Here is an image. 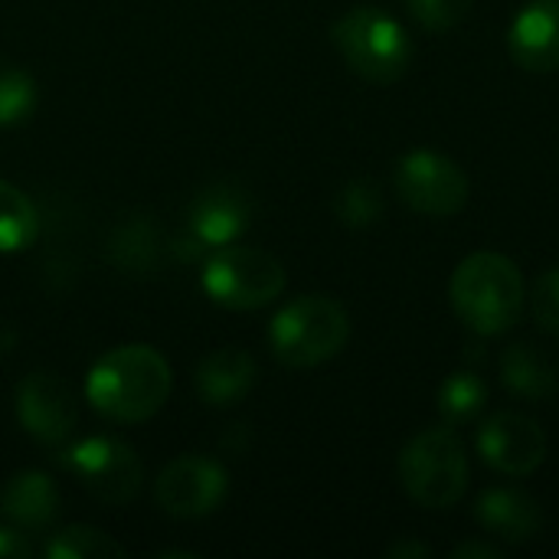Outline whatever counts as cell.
<instances>
[{
	"mask_svg": "<svg viewBox=\"0 0 559 559\" xmlns=\"http://www.w3.org/2000/svg\"><path fill=\"white\" fill-rule=\"evenodd\" d=\"M170 396V367L147 344L108 350L85 380V400L111 423H147Z\"/></svg>",
	"mask_w": 559,
	"mask_h": 559,
	"instance_id": "cell-1",
	"label": "cell"
},
{
	"mask_svg": "<svg viewBox=\"0 0 559 559\" xmlns=\"http://www.w3.org/2000/svg\"><path fill=\"white\" fill-rule=\"evenodd\" d=\"M449 301L459 321L478 337H501L521 321L527 292L518 262L501 252H475L452 272Z\"/></svg>",
	"mask_w": 559,
	"mask_h": 559,
	"instance_id": "cell-2",
	"label": "cell"
},
{
	"mask_svg": "<svg viewBox=\"0 0 559 559\" xmlns=\"http://www.w3.org/2000/svg\"><path fill=\"white\" fill-rule=\"evenodd\" d=\"M350 337V314L328 295L288 301L269 324V347L282 367L308 370L334 360Z\"/></svg>",
	"mask_w": 559,
	"mask_h": 559,
	"instance_id": "cell-3",
	"label": "cell"
},
{
	"mask_svg": "<svg viewBox=\"0 0 559 559\" xmlns=\"http://www.w3.org/2000/svg\"><path fill=\"white\" fill-rule=\"evenodd\" d=\"M331 43L341 59L367 82L390 85L406 75L413 62V39L406 26L380 7H354L331 26Z\"/></svg>",
	"mask_w": 559,
	"mask_h": 559,
	"instance_id": "cell-4",
	"label": "cell"
},
{
	"mask_svg": "<svg viewBox=\"0 0 559 559\" xmlns=\"http://www.w3.org/2000/svg\"><path fill=\"white\" fill-rule=\"evenodd\" d=\"M400 485L426 511H449L468 491V455L452 426L423 429L400 452Z\"/></svg>",
	"mask_w": 559,
	"mask_h": 559,
	"instance_id": "cell-5",
	"label": "cell"
},
{
	"mask_svg": "<svg viewBox=\"0 0 559 559\" xmlns=\"http://www.w3.org/2000/svg\"><path fill=\"white\" fill-rule=\"evenodd\" d=\"M285 265L252 246H216L203 265L206 295L233 311H255L285 292Z\"/></svg>",
	"mask_w": 559,
	"mask_h": 559,
	"instance_id": "cell-6",
	"label": "cell"
},
{
	"mask_svg": "<svg viewBox=\"0 0 559 559\" xmlns=\"http://www.w3.org/2000/svg\"><path fill=\"white\" fill-rule=\"evenodd\" d=\"M393 187L409 210L423 216H436V219L455 216L468 203L465 170L452 157L429 151V147L409 151L396 160Z\"/></svg>",
	"mask_w": 559,
	"mask_h": 559,
	"instance_id": "cell-7",
	"label": "cell"
},
{
	"mask_svg": "<svg viewBox=\"0 0 559 559\" xmlns=\"http://www.w3.org/2000/svg\"><path fill=\"white\" fill-rule=\"evenodd\" d=\"M66 462L75 472V478L85 485V491L111 508L128 504L141 491V481H144V468H141L134 449H128L124 442H118L111 436L82 439L69 452Z\"/></svg>",
	"mask_w": 559,
	"mask_h": 559,
	"instance_id": "cell-8",
	"label": "cell"
},
{
	"mask_svg": "<svg viewBox=\"0 0 559 559\" xmlns=\"http://www.w3.org/2000/svg\"><path fill=\"white\" fill-rule=\"evenodd\" d=\"M229 495V475L219 462L203 455L174 459L154 485L157 508L170 518H206L213 514Z\"/></svg>",
	"mask_w": 559,
	"mask_h": 559,
	"instance_id": "cell-9",
	"label": "cell"
},
{
	"mask_svg": "<svg viewBox=\"0 0 559 559\" xmlns=\"http://www.w3.org/2000/svg\"><path fill=\"white\" fill-rule=\"evenodd\" d=\"M475 449L488 468L508 478L534 475L547 459V436L537 419L524 413H495L481 423L475 436Z\"/></svg>",
	"mask_w": 559,
	"mask_h": 559,
	"instance_id": "cell-10",
	"label": "cell"
},
{
	"mask_svg": "<svg viewBox=\"0 0 559 559\" xmlns=\"http://www.w3.org/2000/svg\"><path fill=\"white\" fill-rule=\"evenodd\" d=\"M16 419L36 442L59 445L72 436L79 406L62 377L36 370L16 386Z\"/></svg>",
	"mask_w": 559,
	"mask_h": 559,
	"instance_id": "cell-11",
	"label": "cell"
},
{
	"mask_svg": "<svg viewBox=\"0 0 559 559\" xmlns=\"http://www.w3.org/2000/svg\"><path fill=\"white\" fill-rule=\"evenodd\" d=\"M508 52L527 72H559V0H527L518 10Z\"/></svg>",
	"mask_w": 559,
	"mask_h": 559,
	"instance_id": "cell-12",
	"label": "cell"
},
{
	"mask_svg": "<svg viewBox=\"0 0 559 559\" xmlns=\"http://www.w3.org/2000/svg\"><path fill=\"white\" fill-rule=\"evenodd\" d=\"M475 524L504 544H527L537 537L544 518L531 495L518 488H488L475 501Z\"/></svg>",
	"mask_w": 559,
	"mask_h": 559,
	"instance_id": "cell-13",
	"label": "cell"
},
{
	"mask_svg": "<svg viewBox=\"0 0 559 559\" xmlns=\"http://www.w3.org/2000/svg\"><path fill=\"white\" fill-rule=\"evenodd\" d=\"M249 226V203L236 187H210L190 206V229L200 246H229Z\"/></svg>",
	"mask_w": 559,
	"mask_h": 559,
	"instance_id": "cell-14",
	"label": "cell"
},
{
	"mask_svg": "<svg viewBox=\"0 0 559 559\" xmlns=\"http://www.w3.org/2000/svg\"><path fill=\"white\" fill-rule=\"evenodd\" d=\"M59 491L43 472H20L0 491V514L20 531H43L52 524Z\"/></svg>",
	"mask_w": 559,
	"mask_h": 559,
	"instance_id": "cell-15",
	"label": "cell"
},
{
	"mask_svg": "<svg viewBox=\"0 0 559 559\" xmlns=\"http://www.w3.org/2000/svg\"><path fill=\"white\" fill-rule=\"evenodd\" d=\"M255 383V360L239 347H223L197 367V393L210 406L239 403Z\"/></svg>",
	"mask_w": 559,
	"mask_h": 559,
	"instance_id": "cell-16",
	"label": "cell"
},
{
	"mask_svg": "<svg viewBox=\"0 0 559 559\" xmlns=\"http://www.w3.org/2000/svg\"><path fill=\"white\" fill-rule=\"evenodd\" d=\"M501 383L521 400L544 403L557 396L559 377L557 367L540 350H534L531 344H511L501 354Z\"/></svg>",
	"mask_w": 559,
	"mask_h": 559,
	"instance_id": "cell-17",
	"label": "cell"
},
{
	"mask_svg": "<svg viewBox=\"0 0 559 559\" xmlns=\"http://www.w3.org/2000/svg\"><path fill=\"white\" fill-rule=\"evenodd\" d=\"M39 236V213L33 200L13 183L0 180V252H23Z\"/></svg>",
	"mask_w": 559,
	"mask_h": 559,
	"instance_id": "cell-18",
	"label": "cell"
},
{
	"mask_svg": "<svg viewBox=\"0 0 559 559\" xmlns=\"http://www.w3.org/2000/svg\"><path fill=\"white\" fill-rule=\"evenodd\" d=\"M488 403V383L475 370H459L452 373L442 390H439V413L445 426H465L481 416Z\"/></svg>",
	"mask_w": 559,
	"mask_h": 559,
	"instance_id": "cell-19",
	"label": "cell"
},
{
	"mask_svg": "<svg viewBox=\"0 0 559 559\" xmlns=\"http://www.w3.org/2000/svg\"><path fill=\"white\" fill-rule=\"evenodd\" d=\"M334 216L347 229H367L383 216V197L373 180H347L334 197Z\"/></svg>",
	"mask_w": 559,
	"mask_h": 559,
	"instance_id": "cell-20",
	"label": "cell"
},
{
	"mask_svg": "<svg viewBox=\"0 0 559 559\" xmlns=\"http://www.w3.org/2000/svg\"><path fill=\"white\" fill-rule=\"evenodd\" d=\"M46 557L52 559H111L124 557V547L118 540H111L105 531L95 527H66L59 531L49 544H46Z\"/></svg>",
	"mask_w": 559,
	"mask_h": 559,
	"instance_id": "cell-21",
	"label": "cell"
},
{
	"mask_svg": "<svg viewBox=\"0 0 559 559\" xmlns=\"http://www.w3.org/2000/svg\"><path fill=\"white\" fill-rule=\"evenodd\" d=\"M36 108V82L20 69L0 72V124H16Z\"/></svg>",
	"mask_w": 559,
	"mask_h": 559,
	"instance_id": "cell-22",
	"label": "cell"
},
{
	"mask_svg": "<svg viewBox=\"0 0 559 559\" xmlns=\"http://www.w3.org/2000/svg\"><path fill=\"white\" fill-rule=\"evenodd\" d=\"M406 3H409V13L419 20V26L432 33H445L468 16L475 0H406Z\"/></svg>",
	"mask_w": 559,
	"mask_h": 559,
	"instance_id": "cell-23",
	"label": "cell"
},
{
	"mask_svg": "<svg viewBox=\"0 0 559 559\" xmlns=\"http://www.w3.org/2000/svg\"><path fill=\"white\" fill-rule=\"evenodd\" d=\"M531 311H534V321H537L547 334L559 337V265L557 269H547V272L534 282Z\"/></svg>",
	"mask_w": 559,
	"mask_h": 559,
	"instance_id": "cell-24",
	"label": "cell"
},
{
	"mask_svg": "<svg viewBox=\"0 0 559 559\" xmlns=\"http://www.w3.org/2000/svg\"><path fill=\"white\" fill-rule=\"evenodd\" d=\"M33 554L20 527H0V559H26Z\"/></svg>",
	"mask_w": 559,
	"mask_h": 559,
	"instance_id": "cell-25",
	"label": "cell"
},
{
	"mask_svg": "<svg viewBox=\"0 0 559 559\" xmlns=\"http://www.w3.org/2000/svg\"><path fill=\"white\" fill-rule=\"evenodd\" d=\"M504 554L501 547H495V544H488V540H468V544H459V547H452L449 550V557L452 559H468V557H475V559H498Z\"/></svg>",
	"mask_w": 559,
	"mask_h": 559,
	"instance_id": "cell-26",
	"label": "cell"
},
{
	"mask_svg": "<svg viewBox=\"0 0 559 559\" xmlns=\"http://www.w3.org/2000/svg\"><path fill=\"white\" fill-rule=\"evenodd\" d=\"M386 557L390 559H426L432 557V547L429 544H416V540H400V544H393L390 550H386Z\"/></svg>",
	"mask_w": 559,
	"mask_h": 559,
	"instance_id": "cell-27",
	"label": "cell"
}]
</instances>
